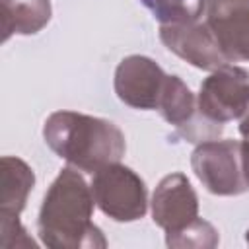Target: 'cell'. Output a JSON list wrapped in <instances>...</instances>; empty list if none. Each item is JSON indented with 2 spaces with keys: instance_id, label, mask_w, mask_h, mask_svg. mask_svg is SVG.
Masks as SVG:
<instances>
[{
  "instance_id": "cell-10",
  "label": "cell",
  "mask_w": 249,
  "mask_h": 249,
  "mask_svg": "<svg viewBox=\"0 0 249 249\" xmlns=\"http://www.w3.org/2000/svg\"><path fill=\"white\" fill-rule=\"evenodd\" d=\"M144 4L167 23L191 21L204 8V0H144Z\"/></svg>"
},
{
  "instance_id": "cell-8",
  "label": "cell",
  "mask_w": 249,
  "mask_h": 249,
  "mask_svg": "<svg viewBox=\"0 0 249 249\" xmlns=\"http://www.w3.org/2000/svg\"><path fill=\"white\" fill-rule=\"evenodd\" d=\"M161 39L177 54L200 68L224 66L228 62L214 33L202 25L191 27V21L167 23L165 27H161Z\"/></svg>"
},
{
  "instance_id": "cell-11",
  "label": "cell",
  "mask_w": 249,
  "mask_h": 249,
  "mask_svg": "<svg viewBox=\"0 0 249 249\" xmlns=\"http://www.w3.org/2000/svg\"><path fill=\"white\" fill-rule=\"evenodd\" d=\"M241 134H243V144H241V156H243V165H245V171L249 175V111L245 115V119L241 121Z\"/></svg>"
},
{
  "instance_id": "cell-9",
  "label": "cell",
  "mask_w": 249,
  "mask_h": 249,
  "mask_svg": "<svg viewBox=\"0 0 249 249\" xmlns=\"http://www.w3.org/2000/svg\"><path fill=\"white\" fill-rule=\"evenodd\" d=\"M196 216V198L183 175H171L161 181L154 196V220L167 233H181Z\"/></svg>"
},
{
  "instance_id": "cell-4",
  "label": "cell",
  "mask_w": 249,
  "mask_h": 249,
  "mask_svg": "<svg viewBox=\"0 0 249 249\" xmlns=\"http://www.w3.org/2000/svg\"><path fill=\"white\" fill-rule=\"evenodd\" d=\"M95 202L115 220H134L146 210L144 183L126 167L107 165L93 181Z\"/></svg>"
},
{
  "instance_id": "cell-2",
  "label": "cell",
  "mask_w": 249,
  "mask_h": 249,
  "mask_svg": "<svg viewBox=\"0 0 249 249\" xmlns=\"http://www.w3.org/2000/svg\"><path fill=\"white\" fill-rule=\"evenodd\" d=\"M91 196L80 175L64 169L41 210V235L49 245H80V235L99 233L89 224Z\"/></svg>"
},
{
  "instance_id": "cell-1",
  "label": "cell",
  "mask_w": 249,
  "mask_h": 249,
  "mask_svg": "<svg viewBox=\"0 0 249 249\" xmlns=\"http://www.w3.org/2000/svg\"><path fill=\"white\" fill-rule=\"evenodd\" d=\"M45 138L60 158L88 171L111 165L124 152V138L113 123L68 111L49 119Z\"/></svg>"
},
{
  "instance_id": "cell-7",
  "label": "cell",
  "mask_w": 249,
  "mask_h": 249,
  "mask_svg": "<svg viewBox=\"0 0 249 249\" xmlns=\"http://www.w3.org/2000/svg\"><path fill=\"white\" fill-rule=\"evenodd\" d=\"M165 74L148 58L130 56L117 70L119 97L134 107H158L165 84Z\"/></svg>"
},
{
  "instance_id": "cell-5",
  "label": "cell",
  "mask_w": 249,
  "mask_h": 249,
  "mask_svg": "<svg viewBox=\"0 0 249 249\" xmlns=\"http://www.w3.org/2000/svg\"><path fill=\"white\" fill-rule=\"evenodd\" d=\"M249 109L247 74L235 66H222L200 88V111L218 123L239 117Z\"/></svg>"
},
{
  "instance_id": "cell-6",
  "label": "cell",
  "mask_w": 249,
  "mask_h": 249,
  "mask_svg": "<svg viewBox=\"0 0 249 249\" xmlns=\"http://www.w3.org/2000/svg\"><path fill=\"white\" fill-rule=\"evenodd\" d=\"M208 25L228 60L249 58V0H208Z\"/></svg>"
},
{
  "instance_id": "cell-3",
  "label": "cell",
  "mask_w": 249,
  "mask_h": 249,
  "mask_svg": "<svg viewBox=\"0 0 249 249\" xmlns=\"http://www.w3.org/2000/svg\"><path fill=\"white\" fill-rule=\"evenodd\" d=\"M193 165L198 179L212 193L231 195L249 187L241 144L237 142H206L195 152Z\"/></svg>"
}]
</instances>
